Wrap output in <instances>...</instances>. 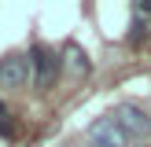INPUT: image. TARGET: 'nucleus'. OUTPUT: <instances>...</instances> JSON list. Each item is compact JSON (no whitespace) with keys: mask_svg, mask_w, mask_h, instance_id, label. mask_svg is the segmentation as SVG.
I'll return each mask as SVG.
<instances>
[{"mask_svg":"<svg viewBox=\"0 0 151 147\" xmlns=\"http://www.w3.org/2000/svg\"><path fill=\"white\" fill-rule=\"evenodd\" d=\"M29 63H33V85L37 88H48L59 77V70H63V55H55L48 44H33L29 48Z\"/></svg>","mask_w":151,"mask_h":147,"instance_id":"obj_1","label":"nucleus"},{"mask_svg":"<svg viewBox=\"0 0 151 147\" xmlns=\"http://www.w3.org/2000/svg\"><path fill=\"white\" fill-rule=\"evenodd\" d=\"M114 121L122 125V132L129 140H144V136H151V114L144 107H137V103H118L114 110Z\"/></svg>","mask_w":151,"mask_h":147,"instance_id":"obj_2","label":"nucleus"},{"mask_svg":"<svg viewBox=\"0 0 151 147\" xmlns=\"http://www.w3.org/2000/svg\"><path fill=\"white\" fill-rule=\"evenodd\" d=\"M26 81H33V63L29 55H7L0 63V88H22Z\"/></svg>","mask_w":151,"mask_h":147,"instance_id":"obj_3","label":"nucleus"},{"mask_svg":"<svg viewBox=\"0 0 151 147\" xmlns=\"http://www.w3.org/2000/svg\"><path fill=\"white\" fill-rule=\"evenodd\" d=\"M88 140H92V143H103V147H125L129 143V136H125L122 125L114 121V114L96 118V121L88 125Z\"/></svg>","mask_w":151,"mask_h":147,"instance_id":"obj_4","label":"nucleus"},{"mask_svg":"<svg viewBox=\"0 0 151 147\" xmlns=\"http://www.w3.org/2000/svg\"><path fill=\"white\" fill-rule=\"evenodd\" d=\"M66 59H70V66H74V70H81V74H88V70H92L88 55H85V51L78 48V44H66Z\"/></svg>","mask_w":151,"mask_h":147,"instance_id":"obj_5","label":"nucleus"},{"mask_svg":"<svg viewBox=\"0 0 151 147\" xmlns=\"http://www.w3.org/2000/svg\"><path fill=\"white\" fill-rule=\"evenodd\" d=\"M147 37V22H140V15L133 19V26H129V44H140Z\"/></svg>","mask_w":151,"mask_h":147,"instance_id":"obj_6","label":"nucleus"},{"mask_svg":"<svg viewBox=\"0 0 151 147\" xmlns=\"http://www.w3.org/2000/svg\"><path fill=\"white\" fill-rule=\"evenodd\" d=\"M133 11H137V15H151V0H140V4L133 7Z\"/></svg>","mask_w":151,"mask_h":147,"instance_id":"obj_7","label":"nucleus"},{"mask_svg":"<svg viewBox=\"0 0 151 147\" xmlns=\"http://www.w3.org/2000/svg\"><path fill=\"white\" fill-rule=\"evenodd\" d=\"M4 118H7V107H4V103H0V121H4Z\"/></svg>","mask_w":151,"mask_h":147,"instance_id":"obj_8","label":"nucleus"},{"mask_svg":"<svg viewBox=\"0 0 151 147\" xmlns=\"http://www.w3.org/2000/svg\"><path fill=\"white\" fill-rule=\"evenodd\" d=\"M147 147H151V143H147Z\"/></svg>","mask_w":151,"mask_h":147,"instance_id":"obj_9","label":"nucleus"}]
</instances>
